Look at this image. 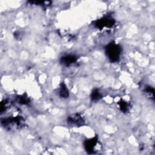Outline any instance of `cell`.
I'll list each match as a JSON object with an SVG mask.
<instances>
[{"instance_id": "obj_4", "label": "cell", "mask_w": 155, "mask_h": 155, "mask_svg": "<svg viewBox=\"0 0 155 155\" xmlns=\"http://www.w3.org/2000/svg\"><path fill=\"white\" fill-rule=\"evenodd\" d=\"M68 122L76 126H81L84 124V120L80 114H74L68 117Z\"/></svg>"}, {"instance_id": "obj_3", "label": "cell", "mask_w": 155, "mask_h": 155, "mask_svg": "<svg viewBox=\"0 0 155 155\" xmlns=\"http://www.w3.org/2000/svg\"><path fill=\"white\" fill-rule=\"evenodd\" d=\"M98 143V139L97 137H94L93 138H91L85 140L84 142V147L87 151L93 153L95 151V148Z\"/></svg>"}, {"instance_id": "obj_9", "label": "cell", "mask_w": 155, "mask_h": 155, "mask_svg": "<svg viewBox=\"0 0 155 155\" xmlns=\"http://www.w3.org/2000/svg\"><path fill=\"white\" fill-rule=\"evenodd\" d=\"M18 102L22 104H26L29 102V99L27 97L25 96H20L18 97Z\"/></svg>"}, {"instance_id": "obj_2", "label": "cell", "mask_w": 155, "mask_h": 155, "mask_svg": "<svg viewBox=\"0 0 155 155\" xmlns=\"http://www.w3.org/2000/svg\"><path fill=\"white\" fill-rule=\"evenodd\" d=\"M115 24V20L111 16H105L94 22V25L99 29L111 28Z\"/></svg>"}, {"instance_id": "obj_8", "label": "cell", "mask_w": 155, "mask_h": 155, "mask_svg": "<svg viewBox=\"0 0 155 155\" xmlns=\"http://www.w3.org/2000/svg\"><path fill=\"white\" fill-rule=\"evenodd\" d=\"M119 107L120 110H122L123 112H127L129 110L130 108V105L129 104L125 102V101H120L119 103Z\"/></svg>"}, {"instance_id": "obj_10", "label": "cell", "mask_w": 155, "mask_h": 155, "mask_svg": "<svg viewBox=\"0 0 155 155\" xmlns=\"http://www.w3.org/2000/svg\"><path fill=\"white\" fill-rule=\"evenodd\" d=\"M145 91L147 94H148L149 96L153 97L154 96V88L151 87H147L145 88Z\"/></svg>"}, {"instance_id": "obj_6", "label": "cell", "mask_w": 155, "mask_h": 155, "mask_svg": "<svg viewBox=\"0 0 155 155\" xmlns=\"http://www.w3.org/2000/svg\"><path fill=\"white\" fill-rule=\"evenodd\" d=\"M59 94L61 97L63 98H67L69 96L68 89L67 88L66 85L64 82H62V84L60 85Z\"/></svg>"}, {"instance_id": "obj_7", "label": "cell", "mask_w": 155, "mask_h": 155, "mask_svg": "<svg viewBox=\"0 0 155 155\" xmlns=\"http://www.w3.org/2000/svg\"><path fill=\"white\" fill-rule=\"evenodd\" d=\"M102 97V94L97 89H94L92 91L91 94V98L93 101H98Z\"/></svg>"}, {"instance_id": "obj_1", "label": "cell", "mask_w": 155, "mask_h": 155, "mask_svg": "<svg viewBox=\"0 0 155 155\" xmlns=\"http://www.w3.org/2000/svg\"><path fill=\"white\" fill-rule=\"evenodd\" d=\"M122 47L114 41L110 42L105 47V53L108 59L111 62H116L120 59L122 53Z\"/></svg>"}, {"instance_id": "obj_5", "label": "cell", "mask_w": 155, "mask_h": 155, "mask_svg": "<svg viewBox=\"0 0 155 155\" xmlns=\"http://www.w3.org/2000/svg\"><path fill=\"white\" fill-rule=\"evenodd\" d=\"M77 61V57L74 55L72 54H68L62 56L61 58V62L63 65L66 66H69L73 64H74Z\"/></svg>"}]
</instances>
